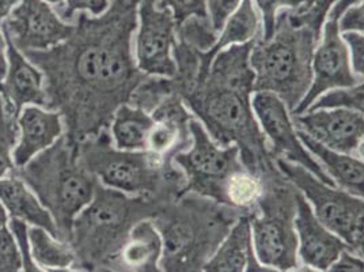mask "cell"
I'll return each instance as SVG.
<instances>
[{
    "label": "cell",
    "instance_id": "6da1fadb",
    "mask_svg": "<svg viewBox=\"0 0 364 272\" xmlns=\"http://www.w3.org/2000/svg\"><path fill=\"white\" fill-rule=\"evenodd\" d=\"M140 0H114L100 16L79 13L59 46L23 53L44 75L46 109L60 112L65 135L80 142L102 131L129 93L136 70L131 55Z\"/></svg>",
    "mask_w": 364,
    "mask_h": 272
},
{
    "label": "cell",
    "instance_id": "7a4b0ae2",
    "mask_svg": "<svg viewBox=\"0 0 364 272\" xmlns=\"http://www.w3.org/2000/svg\"><path fill=\"white\" fill-rule=\"evenodd\" d=\"M255 40L218 52L207 73L182 95L213 140L220 146L237 145L243 165L257 174L269 167V155L267 137L252 109L255 73L249 56Z\"/></svg>",
    "mask_w": 364,
    "mask_h": 272
},
{
    "label": "cell",
    "instance_id": "3957f363",
    "mask_svg": "<svg viewBox=\"0 0 364 272\" xmlns=\"http://www.w3.org/2000/svg\"><path fill=\"white\" fill-rule=\"evenodd\" d=\"M14 173L34 192L58 227L59 240L70 241L76 215L94 197L98 182L82 165L77 143L65 134Z\"/></svg>",
    "mask_w": 364,
    "mask_h": 272
},
{
    "label": "cell",
    "instance_id": "277c9868",
    "mask_svg": "<svg viewBox=\"0 0 364 272\" xmlns=\"http://www.w3.org/2000/svg\"><path fill=\"white\" fill-rule=\"evenodd\" d=\"M319 36L280 10L269 40H255L249 63L255 73L253 91H271L292 113L311 83V58Z\"/></svg>",
    "mask_w": 364,
    "mask_h": 272
},
{
    "label": "cell",
    "instance_id": "5b68a950",
    "mask_svg": "<svg viewBox=\"0 0 364 272\" xmlns=\"http://www.w3.org/2000/svg\"><path fill=\"white\" fill-rule=\"evenodd\" d=\"M149 197H134L110 189L98 182L90 203L76 215L71 229V245L76 267L104 270L117 267V257L131 227L149 209Z\"/></svg>",
    "mask_w": 364,
    "mask_h": 272
},
{
    "label": "cell",
    "instance_id": "8992f818",
    "mask_svg": "<svg viewBox=\"0 0 364 272\" xmlns=\"http://www.w3.org/2000/svg\"><path fill=\"white\" fill-rule=\"evenodd\" d=\"M77 154L97 182L125 195L150 197L162 182L164 158L149 150H119L104 131L77 142Z\"/></svg>",
    "mask_w": 364,
    "mask_h": 272
},
{
    "label": "cell",
    "instance_id": "52a82bcc",
    "mask_svg": "<svg viewBox=\"0 0 364 272\" xmlns=\"http://www.w3.org/2000/svg\"><path fill=\"white\" fill-rule=\"evenodd\" d=\"M274 159L279 172L310 203L319 222L346 242L352 252L363 257V197L321 182L301 165L283 158Z\"/></svg>",
    "mask_w": 364,
    "mask_h": 272
},
{
    "label": "cell",
    "instance_id": "ba28073f",
    "mask_svg": "<svg viewBox=\"0 0 364 272\" xmlns=\"http://www.w3.org/2000/svg\"><path fill=\"white\" fill-rule=\"evenodd\" d=\"M188 127L191 146L186 152L173 155V162L181 169L186 182L181 194L196 192L225 204V185L228 177L245 167L240 147L218 145L198 119H189Z\"/></svg>",
    "mask_w": 364,
    "mask_h": 272
},
{
    "label": "cell",
    "instance_id": "9c48e42d",
    "mask_svg": "<svg viewBox=\"0 0 364 272\" xmlns=\"http://www.w3.org/2000/svg\"><path fill=\"white\" fill-rule=\"evenodd\" d=\"M295 194L274 188L258 200L261 214L250 216L252 241L258 263L272 271L298 267V240L294 227Z\"/></svg>",
    "mask_w": 364,
    "mask_h": 272
},
{
    "label": "cell",
    "instance_id": "30bf717a",
    "mask_svg": "<svg viewBox=\"0 0 364 272\" xmlns=\"http://www.w3.org/2000/svg\"><path fill=\"white\" fill-rule=\"evenodd\" d=\"M135 61L147 75L176 78L177 63L173 49L177 44V21L162 0H140L137 4Z\"/></svg>",
    "mask_w": 364,
    "mask_h": 272
},
{
    "label": "cell",
    "instance_id": "8fae6325",
    "mask_svg": "<svg viewBox=\"0 0 364 272\" xmlns=\"http://www.w3.org/2000/svg\"><path fill=\"white\" fill-rule=\"evenodd\" d=\"M252 109L257 119L262 134L271 143L274 158H283L289 162L304 167L321 182L336 185L333 180L319 165L318 161L307 152L301 142L296 127L292 122L289 108L282 98L271 91H253Z\"/></svg>",
    "mask_w": 364,
    "mask_h": 272
},
{
    "label": "cell",
    "instance_id": "7c38bea8",
    "mask_svg": "<svg viewBox=\"0 0 364 272\" xmlns=\"http://www.w3.org/2000/svg\"><path fill=\"white\" fill-rule=\"evenodd\" d=\"M0 25L6 38L22 53L59 46L75 29V25L63 21L46 0H18Z\"/></svg>",
    "mask_w": 364,
    "mask_h": 272
},
{
    "label": "cell",
    "instance_id": "4fadbf2b",
    "mask_svg": "<svg viewBox=\"0 0 364 272\" xmlns=\"http://www.w3.org/2000/svg\"><path fill=\"white\" fill-rule=\"evenodd\" d=\"M338 18L333 11H328L321 29V41L311 58V83L302 101L292 112L301 115L309 109L322 93L336 88H350L362 80L350 68L348 49L338 31Z\"/></svg>",
    "mask_w": 364,
    "mask_h": 272
},
{
    "label": "cell",
    "instance_id": "5bb4252c",
    "mask_svg": "<svg viewBox=\"0 0 364 272\" xmlns=\"http://www.w3.org/2000/svg\"><path fill=\"white\" fill-rule=\"evenodd\" d=\"M295 127L321 145L353 155H360L363 145V112L352 109H314L294 115Z\"/></svg>",
    "mask_w": 364,
    "mask_h": 272
},
{
    "label": "cell",
    "instance_id": "9a60e30c",
    "mask_svg": "<svg viewBox=\"0 0 364 272\" xmlns=\"http://www.w3.org/2000/svg\"><path fill=\"white\" fill-rule=\"evenodd\" d=\"M294 227L298 240V257L306 267L317 271H328L340 256L349 249L347 244L323 226L306 197L298 191L295 195Z\"/></svg>",
    "mask_w": 364,
    "mask_h": 272
},
{
    "label": "cell",
    "instance_id": "2e32d148",
    "mask_svg": "<svg viewBox=\"0 0 364 272\" xmlns=\"http://www.w3.org/2000/svg\"><path fill=\"white\" fill-rule=\"evenodd\" d=\"M0 97L16 113H19L23 106H46L43 73L9 40L7 70L0 82Z\"/></svg>",
    "mask_w": 364,
    "mask_h": 272
},
{
    "label": "cell",
    "instance_id": "e0dca14e",
    "mask_svg": "<svg viewBox=\"0 0 364 272\" xmlns=\"http://www.w3.org/2000/svg\"><path fill=\"white\" fill-rule=\"evenodd\" d=\"M19 137L13 152L16 167H23L33 157L52 146L64 134L60 112L44 106H23L18 113Z\"/></svg>",
    "mask_w": 364,
    "mask_h": 272
},
{
    "label": "cell",
    "instance_id": "ac0fdd59",
    "mask_svg": "<svg viewBox=\"0 0 364 272\" xmlns=\"http://www.w3.org/2000/svg\"><path fill=\"white\" fill-rule=\"evenodd\" d=\"M203 270L210 272L272 271L261 266L255 255L249 215L238 218L228 230L223 242L204 263Z\"/></svg>",
    "mask_w": 364,
    "mask_h": 272
},
{
    "label": "cell",
    "instance_id": "d6986e66",
    "mask_svg": "<svg viewBox=\"0 0 364 272\" xmlns=\"http://www.w3.org/2000/svg\"><path fill=\"white\" fill-rule=\"evenodd\" d=\"M164 255L162 236L150 219H140L122 242L117 267L128 271H159Z\"/></svg>",
    "mask_w": 364,
    "mask_h": 272
},
{
    "label": "cell",
    "instance_id": "ffe728a7",
    "mask_svg": "<svg viewBox=\"0 0 364 272\" xmlns=\"http://www.w3.org/2000/svg\"><path fill=\"white\" fill-rule=\"evenodd\" d=\"M298 136L304 147L318 159L319 165L333 180L336 187L355 197H363V161L356 155L336 152L296 128Z\"/></svg>",
    "mask_w": 364,
    "mask_h": 272
},
{
    "label": "cell",
    "instance_id": "44dd1931",
    "mask_svg": "<svg viewBox=\"0 0 364 272\" xmlns=\"http://www.w3.org/2000/svg\"><path fill=\"white\" fill-rule=\"evenodd\" d=\"M0 202L10 218L23 221L29 226L43 227L59 239L58 227L49 211L14 172L0 179Z\"/></svg>",
    "mask_w": 364,
    "mask_h": 272
},
{
    "label": "cell",
    "instance_id": "7402d4cb",
    "mask_svg": "<svg viewBox=\"0 0 364 272\" xmlns=\"http://www.w3.org/2000/svg\"><path fill=\"white\" fill-rule=\"evenodd\" d=\"M259 16L252 0H242L240 7L230 16L219 33L216 43L207 52H198V76L204 75L213 61V56L228 46L245 44L256 38L259 28ZM195 78V79H196Z\"/></svg>",
    "mask_w": 364,
    "mask_h": 272
},
{
    "label": "cell",
    "instance_id": "603a6c76",
    "mask_svg": "<svg viewBox=\"0 0 364 272\" xmlns=\"http://www.w3.org/2000/svg\"><path fill=\"white\" fill-rule=\"evenodd\" d=\"M154 117L149 110L122 104L112 116V137L114 147L124 152H146Z\"/></svg>",
    "mask_w": 364,
    "mask_h": 272
},
{
    "label": "cell",
    "instance_id": "cb8c5ba5",
    "mask_svg": "<svg viewBox=\"0 0 364 272\" xmlns=\"http://www.w3.org/2000/svg\"><path fill=\"white\" fill-rule=\"evenodd\" d=\"M31 257L40 270L58 271L76 267V256L68 242L61 241L46 229L29 226Z\"/></svg>",
    "mask_w": 364,
    "mask_h": 272
},
{
    "label": "cell",
    "instance_id": "d4e9b609",
    "mask_svg": "<svg viewBox=\"0 0 364 272\" xmlns=\"http://www.w3.org/2000/svg\"><path fill=\"white\" fill-rule=\"evenodd\" d=\"M264 194V185L257 174L243 167L235 170L225 185V204L235 209L250 210L258 206Z\"/></svg>",
    "mask_w": 364,
    "mask_h": 272
},
{
    "label": "cell",
    "instance_id": "484cf974",
    "mask_svg": "<svg viewBox=\"0 0 364 272\" xmlns=\"http://www.w3.org/2000/svg\"><path fill=\"white\" fill-rule=\"evenodd\" d=\"M19 137L18 113L0 97V179L14 172L13 152Z\"/></svg>",
    "mask_w": 364,
    "mask_h": 272
},
{
    "label": "cell",
    "instance_id": "4316f807",
    "mask_svg": "<svg viewBox=\"0 0 364 272\" xmlns=\"http://www.w3.org/2000/svg\"><path fill=\"white\" fill-rule=\"evenodd\" d=\"M363 82L350 88H336L322 93L307 110L314 109H352L363 112Z\"/></svg>",
    "mask_w": 364,
    "mask_h": 272
},
{
    "label": "cell",
    "instance_id": "83f0119b",
    "mask_svg": "<svg viewBox=\"0 0 364 272\" xmlns=\"http://www.w3.org/2000/svg\"><path fill=\"white\" fill-rule=\"evenodd\" d=\"M261 14V38L269 40L272 37L276 18L280 10H295L306 3V0H252Z\"/></svg>",
    "mask_w": 364,
    "mask_h": 272
},
{
    "label": "cell",
    "instance_id": "f1b7e54d",
    "mask_svg": "<svg viewBox=\"0 0 364 272\" xmlns=\"http://www.w3.org/2000/svg\"><path fill=\"white\" fill-rule=\"evenodd\" d=\"M334 1L336 0H313L306 7L301 6L295 10H289V16H292L294 21L307 25L309 28H311L318 36H321L322 25Z\"/></svg>",
    "mask_w": 364,
    "mask_h": 272
},
{
    "label": "cell",
    "instance_id": "f546056e",
    "mask_svg": "<svg viewBox=\"0 0 364 272\" xmlns=\"http://www.w3.org/2000/svg\"><path fill=\"white\" fill-rule=\"evenodd\" d=\"M110 6V0H65L56 6V13L65 22H73L77 13L92 16H102Z\"/></svg>",
    "mask_w": 364,
    "mask_h": 272
},
{
    "label": "cell",
    "instance_id": "4dcf8cb0",
    "mask_svg": "<svg viewBox=\"0 0 364 272\" xmlns=\"http://www.w3.org/2000/svg\"><path fill=\"white\" fill-rule=\"evenodd\" d=\"M22 271V257L9 226L0 227V272Z\"/></svg>",
    "mask_w": 364,
    "mask_h": 272
},
{
    "label": "cell",
    "instance_id": "1f68e13d",
    "mask_svg": "<svg viewBox=\"0 0 364 272\" xmlns=\"http://www.w3.org/2000/svg\"><path fill=\"white\" fill-rule=\"evenodd\" d=\"M7 226L11 230V233H13V236L16 239L18 249L21 252L22 271H41L36 266V263H34V260L31 257V244H29V225L25 224L23 221H19V219H16V218H10Z\"/></svg>",
    "mask_w": 364,
    "mask_h": 272
},
{
    "label": "cell",
    "instance_id": "d6a6232c",
    "mask_svg": "<svg viewBox=\"0 0 364 272\" xmlns=\"http://www.w3.org/2000/svg\"><path fill=\"white\" fill-rule=\"evenodd\" d=\"M242 0H207L205 1V14L213 28V31L219 36L228 18L240 7Z\"/></svg>",
    "mask_w": 364,
    "mask_h": 272
},
{
    "label": "cell",
    "instance_id": "836d02e7",
    "mask_svg": "<svg viewBox=\"0 0 364 272\" xmlns=\"http://www.w3.org/2000/svg\"><path fill=\"white\" fill-rule=\"evenodd\" d=\"M343 41L348 49L349 63L352 71L358 76H363L364 73V37L359 31L340 33Z\"/></svg>",
    "mask_w": 364,
    "mask_h": 272
},
{
    "label": "cell",
    "instance_id": "e575fe53",
    "mask_svg": "<svg viewBox=\"0 0 364 272\" xmlns=\"http://www.w3.org/2000/svg\"><path fill=\"white\" fill-rule=\"evenodd\" d=\"M162 1L173 11V16L176 18L177 23H180L188 16H207L205 14L207 0H162Z\"/></svg>",
    "mask_w": 364,
    "mask_h": 272
},
{
    "label": "cell",
    "instance_id": "d590c367",
    "mask_svg": "<svg viewBox=\"0 0 364 272\" xmlns=\"http://www.w3.org/2000/svg\"><path fill=\"white\" fill-rule=\"evenodd\" d=\"M363 3H358V4L350 6L338 18V31H340V33H346V31L363 33Z\"/></svg>",
    "mask_w": 364,
    "mask_h": 272
},
{
    "label": "cell",
    "instance_id": "8d00e7d4",
    "mask_svg": "<svg viewBox=\"0 0 364 272\" xmlns=\"http://www.w3.org/2000/svg\"><path fill=\"white\" fill-rule=\"evenodd\" d=\"M363 257L346 249L331 266L329 271L363 272Z\"/></svg>",
    "mask_w": 364,
    "mask_h": 272
},
{
    "label": "cell",
    "instance_id": "74e56055",
    "mask_svg": "<svg viewBox=\"0 0 364 272\" xmlns=\"http://www.w3.org/2000/svg\"><path fill=\"white\" fill-rule=\"evenodd\" d=\"M7 70V40L3 31L0 29V82L6 75Z\"/></svg>",
    "mask_w": 364,
    "mask_h": 272
},
{
    "label": "cell",
    "instance_id": "f35d334b",
    "mask_svg": "<svg viewBox=\"0 0 364 272\" xmlns=\"http://www.w3.org/2000/svg\"><path fill=\"white\" fill-rule=\"evenodd\" d=\"M18 0H0V23L11 13Z\"/></svg>",
    "mask_w": 364,
    "mask_h": 272
},
{
    "label": "cell",
    "instance_id": "ab89813d",
    "mask_svg": "<svg viewBox=\"0 0 364 272\" xmlns=\"http://www.w3.org/2000/svg\"><path fill=\"white\" fill-rule=\"evenodd\" d=\"M9 219H10V216H9V214L6 211L3 203L0 202V227L7 226Z\"/></svg>",
    "mask_w": 364,
    "mask_h": 272
},
{
    "label": "cell",
    "instance_id": "60d3db41",
    "mask_svg": "<svg viewBox=\"0 0 364 272\" xmlns=\"http://www.w3.org/2000/svg\"><path fill=\"white\" fill-rule=\"evenodd\" d=\"M49 4H55V6H59L61 3H64L65 0H46Z\"/></svg>",
    "mask_w": 364,
    "mask_h": 272
},
{
    "label": "cell",
    "instance_id": "b9f144b4",
    "mask_svg": "<svg viewBox=\"0 0 364 272\" xmlns=\"http://www.w3.org/2000/svg\"><path fill=\"white\" fill-rule=\"evenodd\" d=\"M311 1H313V0H306V3H304V4H302V6H304V7H306V6H309V4L311 3Z\"/></svg>",
    "mask_w": 364,
    "mask_h": 272
}]
</instances>
